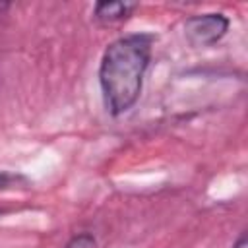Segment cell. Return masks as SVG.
Listing matches in <instances>:
<instances>
[{
  "label": "cell",
  "instance_id": "cell-1",
  "mask_svg": "<svg viewBox=\"0 0 248 248\" xmlns=\"http://www.w3.org/2000/svg\"><path fill=\"white\" fill-rule=\"evenodd\" d=\"M153 41L155 37L149 33H130L105 48L99 64V83L105 107L112 116L124 114L140 99Z\"/></svg>",
  "mask_w": 248,
  "mask_h": 248
},
{
  "label": "cell",
  "instance_id": "cell-2",
  "mask_svg": "<svg viewBox=\"0 0 248 248\" xmlns=\"http://www.w3.org/2000/svg\"><path fill=\"white\" fill-rule=\"evenodd\" d=\"M229 17L219 12L196 14L184 21V35L192 46H211L229 31Z\"/></svg>",
  "mask_w": 248,
  "mask_h": 248
},
{
  "label": "cell",
  "instance_id": "cell-3",
  "mask_svg": "<svg viewBox=\"0 0 248 248\" xmlns=\"http://www.w3.org/2000/svg\"><path fill=\"white\" fill-rule=\"evenodd\" d=\"M136 8V2H97L93 8V17L101 25H112L130 17V14Z\"/></svg>",
  "mask_w": 248,
  "mask_h": 248
},
{
  "label": "cell",
  "instance_id": "cell-4",
  "mask_svg": "<svg viewBox=\"0 0 248 248\" xmlns=\"http://www.w3.org/2000/svg\"><path fill=\"white\" fill-rule=\"evenodd\" d=\"M66 248H97V242L93 238V234L89 232H79L76 236H72L66 244Z\"/></svg>",
  "mask_w": 248,
  "mask_h": 248
},
{
  "label": "cell",
  "instance_id": "cell-5",
  "mask_svg": "<svg viewBox=\"0 0 248 248\" xmlns=\"http://www.w3.org/2000/svg\"><path fill=\"white\" fill-rule=\"evenodd\" d=\"M231 248H248V242H246V234H240L238 240L231 246Z\"/></svg>",
  "mask_w": 248,
  "mask_h": 248
},
{
  "label": "cell",
  "instance_id": "cell-6",
  "mask_svg": "<svg viewBox=\"0 0 248 248\" xmlns=\"http://www.w3.org/2000/svg\"><path fill=\"white\" fill-rule=\"evenodd\" d=\"M8 8H10V4H8V2H0V12H6Z\"/></svg>",
  "mask_w": 248,
  "mask_h": 248
}]
</instances>
